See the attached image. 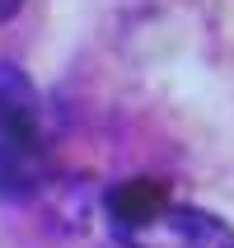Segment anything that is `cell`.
I'll list each match as a JSON object with an SVG mask.
<instances>
[{
    "label": "cell",
    "instance_id": "3",
    "mask_svg": "<svg viewBox=\"0 0 234 248\" xmlns=\"http://www.w3.org/2000/svg\"><path fill=\"white\" fill-rule=\"evenodd\" d=\"M169 202H173V197H169V183H159V178H122V183L108 187L103 211H108L112 234L122 239V234H131V230H140L145 220H155Z\"/></svg>",
    "mask_w": 234,
    "mask_h": 248
},
{
    "label": "cell",
    "instance_id": "1",
    "mask_svg": "<svg viewBox=\"0 0 234 248\" xmlns=\"http://www.w3.org/2000/svg\"><path fill=\"white\" fill-rule=\"evenodd\" d=\"M52 178V140L42 94L19 66H0V197L28 202Z\"/></svg>",
    "mask_w": 234,
    "mask_h": 248
},
{
    "label": "cell",
    "instance_id": "2",
    "mask_svg": "<svg viewBox=\"0 0 234 248\" xmlns=\"http://www.w3.org/2000/svg\"><path fill=\"white\" fill-rule=\"evenodd\" d=\"M126 248H234V230L202 206H178L169 202L155 220H145L140 230L122 234Z\"/></svg>",
    "mask_w": 234,
    "mask_h": 248
},
{
    "label": "cell",
    "instance_id": "4",
    "mask_svg": "<svg viewBox=\"0 0 234 248\" xmlns=\"http://www.w3.org/2000/svg\"><path fill=\"white\" fill-rule=\"evenodd\" d=\"M19 5H24V0H0V24H5V19H14V14H19Z\"/></svg>",
    "mask_w": 234,
    "mask_h": 248
}]
</instances>
